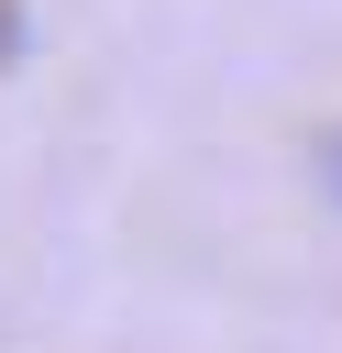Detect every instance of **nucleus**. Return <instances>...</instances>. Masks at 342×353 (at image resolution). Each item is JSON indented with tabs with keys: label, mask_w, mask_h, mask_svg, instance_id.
Here are the masks:
<instances>
[{
	"label": "nucleus",
	"mask_w": 342,
	"mask_h": 353,
	"mask_svg": "<svg viewBox=\"0 0 342 353\" xmlns=\"http://www.w3.org/2000/svg\"><path fill=\"white\" fill-rule=\"evenodd\" d=\"M320 199L342 210V132H320Z\"/></svg>",
	"instance_id": "nucleus-1"
}]
</instances>
